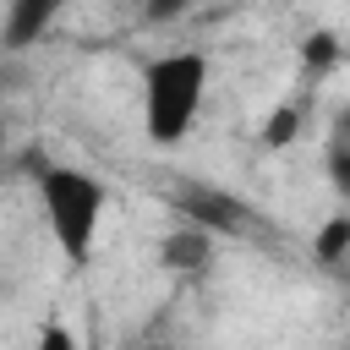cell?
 Wrapping results in <instances>:
<instances>
[{
  "label": "cell",
  "mask_w": 350,
  "mask_h": 350,
  "mask_svg": "<svg viewBox=\"0 0 350 350\" xmlns=\"http://www.w3.org/2000/svg\"><path fill=\"white\" fill-rule=\"evenodd\" d=\"M208 98V55L202 49H170L142 66V131L153 148H175L191 137Z\"/></svg>",
  "instance_id": "1"
},
{
  "label": "cell",
  "mask_w": 350,
  "mask_h": 350,
  "mask_svg": "<svg viewBox=\"0 0 350 350\" xmlns=\"http://www.w3.org/2000/svg\"><path fill=\"white\" fill-rule=\"evenodd\" d=\"M306 60H312L317 71H323V66H334V60H339V44H334V33H312V38H306Z\"/></svg>",
  "instance_id": "7"
},
{
  "label": "cell",
  "mask_w": 350,
  "mask_h": 350,
  "mask_svg": "<svg viewBox=\"0 0 350 350\" xmlns=\"http://www.w3.org/2000/svg\"><path fill=\"white\" fill-rule=\"evenodd\" d=\"M175 11H186V0H148V16H153V22H164V16H175Z\"/></svg>",
  "instance_id": "8"
},
{
  "label": "cell",
  "mask_w": 350,
  "mask_h": 350,
  "mask_svg": "<svg viewBox=\"0 0 350 350\" xmlns=\"http://www.w3.org/2000/svg\"><path fill=\"white\" fill-rule=\"evenodd\" d=\"M295 126H301V109H295V104H279V109L262 120V148H290Z\"/></svg>",
  "instance_id": "6"
},
{
  "label": "cell",
  "mask_w": 350,
  "mask_h": 350,
  "mask_svg": "<svg viewBox=\"0 0 350 350\" xmlns=\"http://www.w3.org/2000/svg\"><path fill=\"white\" fill-rule=\"evenodd\" d=\"M38 202L49 219V235L60 246V257L71 268H82L93 257L98 241V219H104V180L77 170V164H38Z\"/></svg>",
  "instance_id": "2"
},
{
  "label": "cell",
  "mask_w": 350,
  "mask_h": 350,
  "mask_svg": "<svg viewBox=\"0 0 350 350\" xmlns=\"http://www.w3.org/2000/svg\"><path fill=\"white\" fill-rule=\"evenodd\" d=\"M312 252H317V262H323V268H339V262H345V252H350V213H334V219L317 230Z\"/></svg>",
  "instance_id": "5"
},
{
  "label": "cell",
  "mask_w": 350,
  "mask_h": 350,
  "mask_svg": "<svg viewBox=\"0 0 350 350\" xmlns=\"http://www.w3.org/2000/svg\"><path fill=\"white\" fill-rule=\"evenodd\" d=\"M208 252H213L208 230H202V224H180L175 235H164L159 262H164V268H202V262H208Z\"/></svg>",
  "instance_id": "4"
},
{
  "label": "cell",
  "mask_w": 350,
  "mask_h": 350,
  "mask_svg": "<svg viewBox=\"0 0 350 350\" xmlns=\"http://www.w3.org/2000/svg\"><path fill=\"white\" fill-rule=\"evenodd\" d=\"M66 11V0H5V22H0V44L5 49H33L55 16Z\"/></svg>",
  "instance_id": "3"
}]
</instances>
